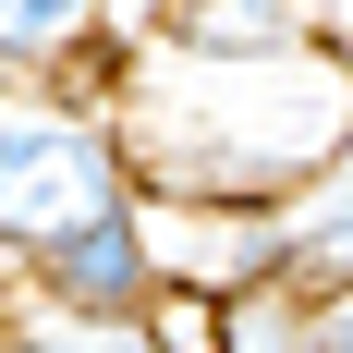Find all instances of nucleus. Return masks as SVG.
I'll return each instance as SVG.
<instances>
[{"label":"nucleus","mask_w":353,"mask_h":353,"mask_svg":"<svg viewBox=\"0 0 353 353\" xmlns=\"http://www.w3.org/2000/svg\"><path fill=\"white\" fill-rule=\"evenodd\" d=\"M341 25H317L305 0H171L134 49H183V61H292V49H329Z\"/></svg>","instance_id":"6"},{"label":"nucleus","mask_w":353,"mask_h":353,"mask_svg":"<svg viewBox=\"0 0 353 353\" xmlns=\"http://www.w3.org/2000/svg\"><path fill=\"white\" fill-rule=\"evenodd\" d=\"M122 25L110 0H0V85H61V98H122Z\"/></svg>","instance_id":"4"},{"label":"nucleus","mask_w":353,"mask_h":353,"mask_svg":"<svg viewBox=\"0 0 353 353\" xmlns=\"http://www.w3.org/2000/svg\"><path fill=\"white\" fill-rule=\"evenodd\" d=\"M0 353H159V329L146 317H61V305H12L0 317Z\"/></svg>","instance_id":"8"},{"label":"nucleus","mask_w":353,"mask_h":353,"mask_svg":"<svg viewBox=\"0 0 353 353\" xmlns=\"http://www.w3.org/2000/svg\"><path fill=\"white\" fill-rule=\"evenodd\" d=\"M146 208V256L171 292H256L281 281V208H208V195H134Z\"/></svg>","instance_id":"3"},{"label":"nucleus","mask_w":353,"mask_h":353,"mask_svg":"<svg viewBox=\"0 0 353 353\" xmlns=\"http://www.w3.org/2000/svg\"><path fill=\"white\" fill-rule=\"evenodd\" d=\"M281 281L292 292H341L353 281V134L329 146V171H305L281 195Z\"/></svg>","instance_id":"7"},{"label":"nucleus","mask_w":353,"mask_h":353,"mask_svg":"<svg viewBox=\"0 0 353 353\" xmlns=\"http://www.w3.org/2000/svg\"><path fill=\"white\" fill-rule=\"evenodd\" d=\"M305 12H317V25H341V37H353V0H305Z\"/></svg>","instance_id":"12"},{"label":"nucleus","mask_w":353,"mask_h":353,"mask_svg":"<svg viewBox=\"0 0 353 353\" xmlns=\"http://www.w3.org/2000/svg\"><path fill=\"white\" fill-rule=\"evenodd\" d=\"M110 208H134V159H122V110L61 98V85H0V256L73 244Z\"/></svg>","instance_id":"2"},{"label":"nucleus","mask_w":353,"mask_h":353,"mask_svg":"<svg viewBox=\"0 0 353 353\" xmlns=\"http://www.w3.org/2000/svg\"><path fill=\"white\" fill-rule=\"evenodd\" d=\"M317 353H353V281L317 292Z\"/></svg>","instance_id":"10"},{"label":"nucleus","mask_w":353,"mask_h":353,"mask_svg":"<svg viewBox=\"0 0 353 353\" xmlns=\"http://www.w3.org/2000/svg\"><path fill=\"white\" fill-rule=\"evenodd\" d=\"M25 292L61 305V317H146L159 305V256H146V208H110L98 232L25 256Z\"/></svg>","instance_id":"5"},{"label":"nucleus","mask_w":353,"mask_h":353,"mask_svg":"<svg viewBox=\"0 0 353 353\" xmlns=\"http://www.w3.org/2000/svg\"><path fill=\"white\" fill-rule=\"evenodd\" d=\"M353 134V73L341 37L292 49V61H183L134 49L122 73V159L134 195H208V208H281L329 146Z\"/></svg>","instance_id":"1"},{"label":"nucleus","mask_w":353,"mask_h":353,"mask_svg":"<svg viewBox=\"0 0 353 353\" xmlns=\"http://www.w3.org/2000/svg\"><path fill=\"white\" fill-rule=\"evenodd\" d=\"M159 12H171V0H110V25H122V49H134V37L159 25Z\"/></svg>","instance_id":"11"},{"label":"nucleus","mask_w":353,"mask_h":353,"mask_svg":"<svg viewBox=\"0 0 353 353\" xmlns=\"http://www.w3.org/2000/svg\"><path fill=\"white\" fill-rule=\"evenodd\" d=\"M219 353H317V292L292 281H256L219 305Z\"/></svg>","instance_id":"9"},{"label":"nucleus","mask_w":353,"mask_h":353,"mask_svg":"<svg viewBox=\"0 0 353 353\" xmlns=\"http://www.w3.org/2000/svg\"><path fill=\"white\" fill-rule=\"evenodd\" d=\"M341 49H353V37H341Z\"/></svg>","instance_id":"13"}]
</instances>
